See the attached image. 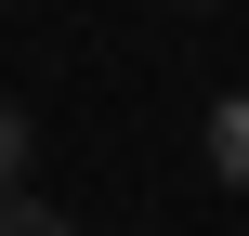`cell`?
Here are the masks:
<instances>
[{"label":"cell","instance_id":"1","mask_svg":"<svg viewBox=\"0 0 249 236\" xmlns=\"http://www.w3.org/2000/svg\"><path fill=\"white\" fill-rule=\"evenodd\" d=\"M210 171L249 197V92H223V105H210Z\"/></svg>","mask_w":249,"mask_h":236},{"label":"cell","instance_id":"2","mask_svg":"<svg viewBox=\"0 0 249 236\" xmlns=\"http://www.w3.org/2000/svg\"><path fill=\"white\" fill-rule=\"evenodd\" d=\"M26 158H39V118L0 105V197H26Z\"/></svg>","mask_w":249,"mask_h":236},{"label":"cell","instance_id":"3","mask_svg":"<svg viewBox=\"0 0 249 236\" xmlns=\"http://www.w3.org/2000/svg\"><path fill=\"white\" fill-rule=\"evenodd\" d=\"M0 236H79V223H53L39 197H0Z\"/></svg>","mask_w":249,"mask_h":236}]
</instances>
